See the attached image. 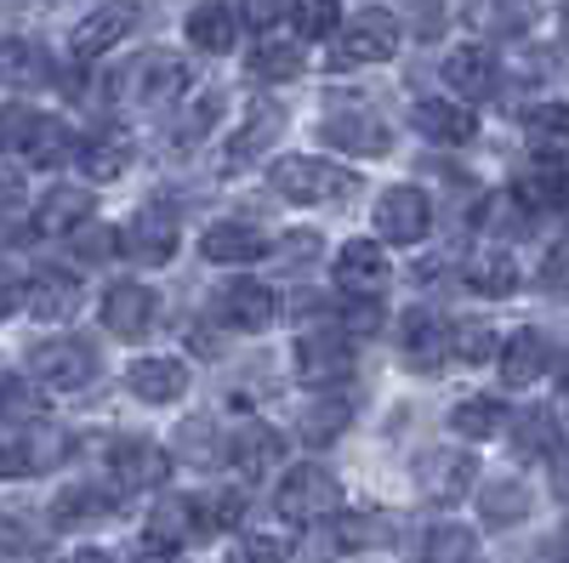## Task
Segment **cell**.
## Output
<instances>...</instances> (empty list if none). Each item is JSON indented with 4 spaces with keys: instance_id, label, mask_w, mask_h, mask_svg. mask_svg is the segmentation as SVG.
Returning a JSON list of instances; mask_svg holds the SVG:
<instances>
[{
    "instance_id": "obj_1",
    "label": "cell",
    "mask_w": 569,
    "mask_h": 563,
    "mask_svg": "<svg viewBox=\"0 0 569 563\" xmlns=\"http://www.w3.org/2000/svg\"><path fill=\"white\" fill-rule=\"evenodd\" d=\"M268 188L284 205H337L359 188V177L348 165H330V160H313V154H284V160L268 165Z\"/></svg>"
},
{
    "instance_id": "obj_2",
    "label": "cell",
    "mask_w": 569,
    "mask_h": 563,
    "mask_svg": "<svg viewBox=\"0 0 569 563\" xmlns=\"http://www.w3.org/2000/svg\"><path fill=\"white\" fill-rule=\"evenodd\" d=\"M273 512H279L284 524H297V530L330 524V519L342 512V484H337V473H330V466H319V461L291 466V473L279 479V490H273Z\"/></svg>"
},
{
    "instance_id": "obj_3",
    "label": "cell",
    "mask_w": 569,
    "mask_h": 563,
    "mask_svg": "<svg viewBox=\"0 0 569 563\" xmlns=\"http://www.w3.org/2000/svg\"><path fill=\"white\" fill-rule=\"evenodd\" d=\"M291 359H297V382L319 388V393L353 382V370H359V348H353L348 331H337V324H313V331H302Z\"/></svg>"
},
{
    "instance_id": "obj_4",
    "label": "cell",
    "mask_w": 569,
    "mask_h": 563,
    "mask_svg": "<svg viewBox=\"0 0 569 563\" xmlns=\"http://www.w3.org/2000/svg\"><path fill=\"white\" fill-rule=\"evenodd\" d=\"M98 370H103V359H98V348H91L86 336H52V342H40L29 353V375L40 388H52V393L91 388V382H98Z\"/></svg>"
},
{
    "instance_id": "obj_5",
    "label": "cell",
    "mask_w": 569,
    "mask_h": 563,
    "mask_svg": "<svg viewBox=\"0 0 569 563\" xmlns=\"http://www.w3.org/2000/svg\"><path fill=\"white\" fill-rule=\"evenodd\" d=\"M330 40H337L330 63H337V69H365V63H388V58H399L405 29H399V18H393V12L365 7V12H353V23H348V29H337Z\"/></svg>"
},
{
    "instance_id": "obj_6",
    "label": "cell",
    "mask_w": 569,
    "mask_h": 563,
    "mask_svg": "<svg viewBox=\"0 0 569 563\" xmlns=\"http://www.w3.org/2000/svg\"><path fill=\"white\" fill-rule=\"evenodd\" d=\"M370 228L382 245H421L427 233H433V200H427L416 182H393L388 194L376 200Z\"/></svg>"
},
{
    "instance_id": "obj_7",
    "label": "cell",
    "mask_w": 569,
    "mask_h": 563,
    "mask_svg": "<svg viewBox=\"0 0 569 563\" xmlns=\"http://www.w3.org/2000/svg\"><path fill=\"white\" fill-rule=\"evenodd\" d=\"M279 313V296L262 285V279H222V285L211 291V319L222 324V331H240V336H257L268 331Z\"/></svg>"
},
{
    "instance_id": "obj_8",
    "label": "cell",
    "mask_w": 569,
    "mask_h": 563,
    "mask_svg": "<svg viewBox=\"0 0 569 563\" xmlns=\"http://www.w3.org/2000/svg\"><path fill=\"white\" fill-rule=\"evenodd\" d=\"M188 86H194V69H188V58H177V52H149V58H137L131 74H126L131 103H142V109H171V103H182Z\"/></svg>"
},
{
    "instance_id": "obj_9",
    "label": "cell",
    "mask_w": 569,
    "mask_h": 563,
    "mask_svg": "<svg viewBox=\"0 0 569 563\" xmlns=\"http://www.w3.org/2000/svg\"><path fill=\"white\" fill-rule=\"evenodd\" d=\"M399 359L416 375H439L450 359V319L433 308H405L399 313Z\"/></svg>"
},
{
    "instance_id": "obj_10",
    "label": "cell",
    "mask_w": 569,
    "mask_h": 563,
    "mask_svg": "<svg viewBox=\"0 0 569 563\" xmlns=\"http://www.w3.org/2000/svg\"><path fill=\"white\" fill-rule=\"evenodd\" d=\"M109 479H114V495H137V490H160L171 479V450L154 444V439H120L109 444Z\"/></svg>"
},
{
    "instance_id": "obj_11",
    "label": "cell",
    "mask_w": 569,
    "mask_h": 563,
    "mask_svg": "<svg viewBox=\"0 0 569 563\" xmlns=\"http://www.w3.org/2000/svg\"><path fill=\"white\" fill-rule=\"evenodd\" d=\"M416 484L433 506H456L479 484V461H472V450H427L416 461Z\"/></svg>"
},
{
    "instance_id": "obj_12",
    "label": "cell",
    "mask_w": 569,
    "mask_h": 563,
    "mask_svg": "<svg viewBox=\"0 0 569 563\" xmlns=\"http://www.w3.org/2000/svg\"><path fill=\"white\" fill-rule=\"evenodd\" d=\"M330 279H337V291L342 296H382L388 291V245L382 240H348L337 251V262H330Z\"/></svg>"
},
{
    "instance_id": "obj_13",
    "label": "cell",
    "mask_w": 569,
    "mask_h": 563,
    "mask_svg": "<svg viewBox=\"0 0 569 563\" xmlns=\"http://www.w3.org/2000/svg\"><path fill=\"white\" fill-rule=\"evenodd\" d=\"M507 194L525 211H569V160L558 154H536L530 165H518Z\"/></svg>"
},
{
    "instance_id": "obj_14",
    "label": "cell",
    "mask_w": 569,
    "mask_h": 563,
    "mask_svg": "<svg viewBox=\"0 0 569 563\" xmlns=\"http://www.w3.org/2000/svg\"><path fill=\"white\" fill-rule=\"evenodd\" d=\"M206 530V512H200V495H166L154 512H149V524H142V541H149L154 552H188Z\"/></svg>"
},
{
    "instance_id": "obj_15",
    "label": "cell",
    "mask_w": 569,
    "mask_h": 563,
    "mask_svg": "<svg viewBox=\"0 0 569 563\" xmlns=\"http://www.w3.org/2000/svg\"><path fill=\"white\" fill-rule=\"evenodd\" d=\"M154 291L142 285V279H114V285L103 291V324H109V336L120 342H137V336H149L154 331Z\"/></svg>"
},
{
    "instance_id": "obj_16",
    "label": "cell",
    "mask_w": 569,
    "mask_h": 563,
    "mask_svg": "<svg viewBox=\"0 0 569 563\" xmlns=\"http://www.w3.org/2000/svg\"><path fill=\"white\" fill-rule=\"evenodd\" d=\"M319 143H330L337 154H359V160H382L393 149V131L388 120H376L370 109H348V114H330L319 125Z\"/></svg>"
},
{
    "instance_id": "obj_17",
    "label": "cell",
    "mask_w": 569,
    "mask_h": 563,
    "mask_svg": "<svg viewBox=\"0 0 569 563\" xmlns=\"http://www.w3.org/2000/svg\"><path fill=\"white\" fill-rule=\"evenodd\" d=\"M137 0H109V7H98L91 18H80L74 23V34H69V46H74V58L80 63H91V58H103V52H114V46L137 29Z\"/></svg>"
},
{
    "instance_id": "obj_18",
    "label": "cell",
    "mask_w": 569,
    "mask_h": 563,
    "mask_svg": "<svg viewBox=\"0 0 569 563\" xmlns=\"http://www.w3.org/2000/svg\"><path fill=\"white\" fill-rule=\"evenodd\" d=\"M410 125L427 137V143H445V149H461V143L479 137V114H472L461 98H416Z\"/></svg>"
},
{
    "instance_id": "obj_19",
    "label": "cell",
    "mask_w": 569,
    "mask_h": 563,
    "mask_svg": "<svg viewBox=\"0 0 569 563\" xmlns=\"http://www.w3.org/2000/svg\"><path fill=\"white\" fill-rule=\"evenodd\" d=\"M120 251H126L131 262H149V268L171 262V257H177V217H171L166 205H142V211L120 228Z\"/></svg>"
},
{
    "instance_id": "obj_20",
    "label": "cell",
    "mask_w": 569,
    "mask_h": 563,
    "mask_svg": "<svg viewBox=\"0 0 569 563\" xmlns=\"http://www.w3.org/2000/svg\"><path fill=\"white\" fill-rule=\"evenodd\" d=\"M182 34L194 52L222 58V52H233V40H240V7H233V0H200V7L182 18Z\"/></svg>"
},
{
    "instance_id": "obj_21",
    "label": "cell",
    "mask_w": 569,
    "mask_h": 563,
    "mask_svg": "<svg viewBox=\"0 0 569 563\" xmlns=\"http://www.w3.org/2000/svg\"><path fill=\"white\" fill-rule=\"evenodd\" d=\"M188 364L182 359H171V353H154V359H137V364H126V388L142 399V404H171V399H182L188 393Z\"/></svg>"
},
{
    "instance_id": "obj_22",
    "label": "cell",
    "mask_w": 569,
    "mask_h": 563,
    "mask_svg": "<svg viewBox=\"0 0 569 563\" xmlns=\"http://www.w3.org/2000/svg\"><path fill=\"white\" fill-rule=\"evenodd\" d=\"M439 74H445V86L456 91L461 103L490 98V86H496V52H490V46H450Z\"/></svg>"
},
{
    "instance_id": "obj_23",
    "label": "cell",
    "mask_w": 569,
    "mask_h": 563,
    "mask_svg": "<svg viewBox=\"0 0 569 563\" xmlns=\"http://www.w3.org/2000/svg\"><path fill=\"white\" fill-rule=\"evenodd\" d=\"M262 251H268V233L251 228V222H211L200 233V257L222 262V268H251Z\"/></svg>"
},
{
    "instance_id": "obj_24",
    "label": "cell",
    "mask_w": 569,
    "mask_h": 563,
    "mask_svg": "<svg viewBox=\"0 0 569 563\" xmlns=\"http://www.w3.org/2000/svg\"><path fill=\"white\" fill-rule=\"evenodd\" d=\"M23 308L46 324H58L80 308V279L63 273V268H34L29 273V285H23Z\"/></svg>"
},
{
    "instance_id": "obj_25",
    "label": "cell",
    "mask_w": 569,
    "mask_h": 563,
    "mask_svg": "<svg viewBox=\"0 0 569 563\" xmlns=\"http://www.w3.org/2000/svg\"><path fill=\"white\" fill-rule=\"evenodd\" d=\"M547 364H552V348H547V336L536 331V324H525V331H512L501 342V382L507 388H536L547 375Z\"/></svg>"
},
{
    "instance_id": "obj_26",
    "label": "cell",
    "mask_w": 569,
    "mask_h": 563,
    "mask_svg": "<svg viewBox=\"0 0 569 563\" xmlns=\"http://www.w3.org/2000/svg\"><path fill=\"white\" fill-rule=\"evenodd\" d=\"M461 279H467V291L472 296H490V302H507L518 291V262L501 251V245H485V251H472L461 262Z\"/></svg>"
},
{
    "instance_id": "obj_27",
    "label": "cell",
    "mask_w": 569,
    "mask_h": 563,
    "mask_svg": "<svg viewBox=\"0 0 569 563\" xmlns=\"http://www.w3.org/2000/svg\"><path fill=\"white\" fill-rule=\"evenodd\" d=\"M109 512H114V490H103V484H69L52 501V524L58 530H91V524H103Z\"/></svg>"
},
{
    "instance_id": "obj_28",
    "label": "cell",
    "mask_w": 569,
    "mask_h": 563,
    "mask_svg": "<svg viewBox=\"0 0 569 563\" xmlns=\"http://www.w3.org/2000/svg\"><path fill=\"white\" fill-rule=\"evenodd\" d=\"M80 222H91V188H52V194L34 205V217H29V228L34 233H52V240L74 233Z\"/></svg>"
},
{
    "instance_id": "obj_29",
    "label": "cell",
    "mask_w": 569,
    "mask_h": 563,
    "mask_svg": "<svg viewBox=\"0 0 569 563\" xmlns=\"http://www.w3.org/2000/svg\"><path fill=\"white\" fill-rule=\"evenodd\" d=\"M52 80V58H46V46L34 40H0V86L7 91H34Z\"/></svg>"
},
{
    "instance_id": "obj_30",
    "label": "cell",
    "mask_w": 569,
    "mask_h": 563,
    "mask_svg": "<svg viewBox=\"0 0 569 563\" xmlns=\"http://www.w3.org/2000/svg\"><path fill=\"white\" fill-rule=\"evenodd\" d=\"M279 131H284V109H279V103H257V109L246 114V125L228 137V154H222V160H228V165H251Z\"/></svg>"
},
{
    "instance_id": "obj_31",
    "label": "cell",
    "mask_w": 569,
    "mask_h": 563,
    "mask_svg": "<svg viewBox=\"0 0 569 563\" xmlns=\"http://www.w3.org/2000/svg\"><path fill=\"white\" fill-rule=\"evenodd\" d=\"M530 490L518 484V479H490L485 490H479V519H485V530H512V524H525L530 519Z\"/></svg>"
},
{
    "instance_id": "obj_32",
    "label": "cell",
    "mask_w": 569,
    "mask_h": 563,
    "mask_svg": "<svg viewBox=\"0 0 569 563\" xmlns=\"http://www.w3.org/2000/svg\"><path fill=\"white\" fill-rule=\"evenodd\" d=\"M74 154H80L86 182H114V177H126V165L137 160L131 137H120V131H109V137H91V143H80Z\"/></svg>"
},
{
    "instance_id": "obj_33",
    "label": "cell",
    "mask_w": 569,
    "mask_h": 563,
    "mask_svg": "<svg viewBox=\"0 0 569 563\" xmlns=\"http://www.w3.org/2000/svg\"><path fill=\"white\" fill-rule=\"evenodd\" d=\"M171 455L188 461V466H217L228 455V439L217 433L211 415H188L182 428H177V439H171Z\"/></svg>"
},
{
    "instance_id": "obj_34",
    "label": "cell",
    "mask_w": 569,
    "mask_h": 563,
    "mask_svg": "<svg viewBox=\"0 0 569 563\" xmlns=\"http://www.w3.org/2000/svg\"><path fill=\"white\" fill-rule=\"evenodd\" d=\"M279 455H284V439H279V428H268V421H251V428L228 444V461H240V473H273L279 466Z\"/></svg>"
},
{
    "instance_id": "obj_35",
    "label": "cell",
    "mask_w": 569,
    "mask_h": 563,
    "mask_svg": "<svg viewBox=\"0 0 569 563\" xmlns=\"http://www.w3.org/2000/svg\"><path fill=\"white\" fill-rule=\"evenodd\" d=\"M246 69H251V80L279 86V80H297L308 69V52L297 40H257V52L246 58Z\"/></svg>"
},
{
    "instance_id": "obj_36",
    "label": "cell",
    "mask_w": 569,
    "mask_h": 563,
    "mask_svg": "<svg viewBox=\"0 0 569 563\" xmlns=\"http://www.w3.org/2000/svg\"><path fill=\"white\" fill-rule=\"evenodd\" d=\"M467 29H479L490 40H512L530 29V7L525 0H472L467 7Z\"/></svg>"
},
{
    "instance_id": "obj_37",
    "label": "cell",
    "mask_w": 569,
    "mask_h": 563,
    "mask_svg": "<svg viewBox=\"0 0 569 563\" xmlns=\"http://www.w3.org/2000/svg\"><path fill=\"white\" fill-rule=\"evenodd\" d=\"M507 404L501 399H490V393H479V399H461L456 410H450V428L461 433V439H472V444H479V439H496V433H507Z\"/></svg>"
},
{
    "instance_id": "obj_38",
    "label": "cell",
    "mask_w": 569,
    "mask_h": 563,
    "mask_svg": "<svg viewBox=\"0 0 569 563\" xmlns=\"http://www.w3.org/2000/svg\"><path fill=\"white\" fill-rule=\"evenodd\" d=\"M525 131H530V149L536 154L569 160V103H536L530 120H525Z\"/></svg>"
},
{
    "instance_id": "obj_39",
    "label": "cell",
    "mask_w": 569,
    "mask_h": 563,
    "mask_svg": "<svg viewBox=\"0 0 569 563\" xmlns=\"http://www.w3.org/2000/svg\"><path fill=\"white\" fill-rule=\"evenodd\" d=\"M348 428H353V404H348V399H319V404L302 415V444H308V450H325V444H337Z\"/></svg>"
},
{
    "instance_id": "obj_40",
    "label": "cell",
    "mask_w": 569,
    "mask_h": 563,
    "mask_svg": "<svg viewBox=\"0 0 569 563\" xmlns=\"http://www.w3.org/2000/svg\"><path fill=\"white\" fill-rule=\"evenodd\" d=\"M507 428H512V450H518V455H536V461H547V455L558 450V421H552V410H525V415H507Z\"/></svg>"
},
{
    "instance_id": "obj_41",
    "label": "cell",
    "mask_w": 569,
    "mask_h": 563,
    "mask_svg": "<svg viewBox=\"0 0 569 563\" xmlns=\"http://www.w3.org/2000/svg\"><path fill=\"white\" fill-rule=\"evenodd\" d=\"M40 415H46L40 382H34V375H7V382H0V421H12V428H34Z\"/></svg>"
},
{
    "instance_id": "obj_42",
    "label": "cell",
    "mask_w": 569,
    "mask_h": 563,
    "mask_svg": "<svg viewBox=\"0 0 569 563\" xmlns=\"http://www.w3.org/2000/svg\"><path fill=\"white\" fill-rule=\"evenodd\" d=\"M472 552H479V535L461 524H439L421 541V563H472Z\"/></svg>"
},
{
    "instance_id": "obj_43",
    "label": "cell",
    "mask_w": 569,
    "mask_h": 563,
    "mask_svg": "<svg viewBox=\"0 0 569 563\" xmlns=\"http://www.w3.org/2000/svg\"><path fill=\"white\" fill-rule=\"evenodd\" d=\"M490 353H501V342H496L490 324H479V319H450V359L485 364Z\"/></svg>"
},
{
    "instance_id": "obj_44",
    "label": "cell",
    "mask_w": 569,
    "mask_h": 563,
    "mask_svg": "<svg viewBox=\"0 0 569 563\" xmlns=\"http://www.w3.org/2000/svg\"><path fill=\"white\" fill-rule=\"evenodd\" d=\"M291 23L302 40H330L342 29V0H291Z\"/></svg>"
},
{
    "instance_id": "obj_45",
    "label": "cell",
    "mask_w": 569,
    "mask_h": 563,
    "mask_svg": "<svg viewBox=\"0 0 569 563\" xmlns=\"http://www.w3.org/2000/svg\"><path fill=\"white\" fill-rule=\"evenodd\" d=\"M40 120L46 114H34L29 103H0V154H29Z\"/></svg>"
},
{
    "instance_id": "obj_46",
    "label": "cell",
    "mask_w": 569,
    "mask_h": 563,
    "mask_svg": "<svg viewBox=\"0 0 569 563\" xmlns=\"http://www.w3.org/2000/svg\"><path fill=\"white\" fill-rule=\"evenodd\" d=\"M69 154H74V131H69L63 120H52V114H46L23 160H34V165H58V160H69Z\"/></svg>"
},
{
    "instance_id": "obj_47",
    "label": "cell",
    "mask_w": 569,
    "mask_h": 563,
    "mask_svg": "<svg viewBox=\"0 0 569 563\" xmlns=\"http://www.w3.org/2000/svg\"><path fill=\"white\" fill-rule=\"evenodd\" d=\"M200 512H206L211 535H228V530L246 524V495L240 490H211V495H200Z\"/></svg>"
},
{
    "instance_id": "obj_48",
    "label": "cell",
    "mask_w": 569,
    "mask_h": 563,
    "mask_svg": "<svg viewBox=\"0 0 569 563\" xmlns=\"http://www.w3.org/2000/svg\"><path fill=\"white\" fill-rule=\"evenodd\" d=\"M52 450L58 444H34V439L0 444V479H29V473H40V466H52V461H46Z\"/></svg>"
},
{
    "instance_id": "obj_49",
    "label": "cell",
    "mask_w": 569,
    "mask_h": 563,
    "mask_svg": "<svg viewBox=\"0 0 569 563\" xmlns=\"http://www.w3.org/2000/svg\"><path fill=\"white\" fill-rule=\"evenodd\" d=\"M536 285L552 296V302H569V240H558L547 257H541V273H536Z\"/></svg>"
},
{
    "instance_id": "obj_50",
    "label": "cell",
    "mask_w": 569,
    "mask_h": 563,
    "mask_svg": "<svg viewBox=\"0 0 569 563\" xmlns=\"http://www.w3.org/2000/svg\"><path fill=\"white\" fill-rule=\"evenodd\" d=\"M74 251H80L86 262H103V257H114V251H120V228L80 222V228H74Z\"/></svg>"
},
{
    "instance_id": "obj_51",
    "label": "cell",
    "mask_w": 569,
    "mask_h": 563,
    "mask_svg": "<svg viewBox=\"0 0 569 563\" xmlns=\"http://www.w3.org/2000/svg\"><path fill=\"white\" fill-rule=\"evenodd\" d=\"M348 324L353 331H382V296H348Z\"/></svg>"
},
{
    "instance_id": "obj_52",
    "label": "cell",
    "mask_w": 569,
    "mask_h": 563,
    "mask_svg": "<svg viewBox=\"0 0 569 563\" xmlns=\"http://www.w3.org/2000/svg\"><path fill=\"white\" fill-rule=\"evenodd\" d=\"M279 12H291V0H240V18H246L251 29H268Z\"/></svg>"
},
{
    "instance_id": "obj_53",
    "label": "cell",
    "mask_w": 569,
    "mask_h": 563,
    "mask_svg": "<svg viewBox=\"0 0 569 563\" xmlns=\"http://www.w3.org/2000/svg\"><path fill=\"white\" fill-rule=\"evenodd\" d=\"M23 546H29V530L0 512V557H12V552H23Z\"/></svg>"
},
{
    "instance_id": "obj_54",
    "label": "cell",
    "mask_w": 569,
    "mask_h": 563,
    "mask_svg": "<svg viewBox=\"0 0 569 563\" xmlns=\"http://www.w3.org/2000/svg\"><path fill=\"white\" fill-rule=\"evenodd\" d=\"M18 302H23V279H18L12 268H0V319H7Z\"/></svg>"
},
{
    "instance_id": "obj_55",
    "label": "cell",
    "mask_w": 569,
    "mask_h": 563,
    "mask_svg": "<svg viewBox=\"0 0 569 563\" xmlns=\"http://www.w3.org/2000/svg\"><path fill=\"white\" fill-rule=\"evenodd\" d=\"M228 563H262V557H257V552H251V546H246V552H233V557H228Z\"/></svg>"
},
{
    "instance_id": "obj_56",
    "label": "cell",
    "mask_w": 569,
    "mask_h": 563,
    "mask_svg": "<svg viewBox=\"0 0 569 563\" xmlns=\"http://www.w3.org/2000/svg\"><path fill=\"white\" fill-rule=\"evenodd\" d=\"M558 29H563V40H569V7H563V12H558Z\"/></svg>"
},
{
    "instance_id": "obj_57",
    "label": "cell",
    "mask_w": 569,
    "mask_h": 563,
    "mask_svg": "<svg viewBox=\"0 0 569 563\" xmlns=\"http://www.w3.org/2000/svg\"><path fill=\"white\" fill-rule=\"evenodd\" d=\"M563 563H569V557H563Z\"/></svg>"
}]
</instances>
